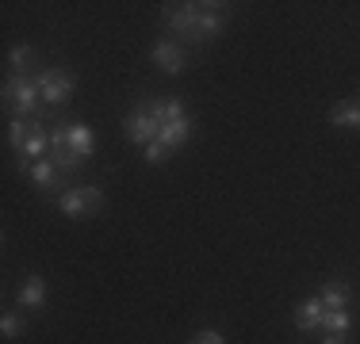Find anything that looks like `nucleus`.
Masks as SVG:
<instances>
[{"mask_svg": "<svg viewBox=\"0 0 360 344\" xmlns=\"http://www.w3.org/2000/svg\"><path fill=\"white\" fill-rule=\"evenodd\" d=\"M349 303H353V291H349L345 279H330V283H326V291H322L326 314H330V310H349Z\"/></svg>", "mask_w": 360, "mask_h": 344, "instance_id": "nucleus-13", "label": "nucleus"}, {"mask_svg": "<svg viewBox=\"0 0 360 344\" xmlns=\"http://www.w3.org/2000/svg\"><path fill=\"white\" fill-rule=\"evenodd\" d=\"M50 157H54V165L65 168V172H73L77 165H81V157H77L73 145H70V134H65V126H54V131H50Z\"/></svg>", "mask_w": 360, "mask_h": 344, "instance_id": "nucleus-7", "label": "nucleus"}, {"mask_svg": "<svg viewBox=\"0 0 360 344\" xmlns=\"http://www.w3.org/2000/svg\"><path fill=\"white\" fill-rule=\"evenodd\" d=\"M27 176L35 187H42V192H58V187H62V168H58L54 161H35V165L27 168Z\"/></svg>", "mask_w": 360, "mask_h": 344, "instance_id": "nucleus-10", "label": "nucleus"}, {"mask_svg": "<svg viewBox=\"0 0 360 344\" xmlns=\"http://www.w3.org/2000/svg\"><path fill=\"white\" fill-rule=\"evenodd\" d=\"M161 20L169 23L173 34H184L192 42H207L226 27V4H165Z\"/></svg>", "mask_w": 360, "mask_h": 344, "instance_id": "nucleus-1", "label": "nucleus"}, {"mask_svg": "<svg viewBox=\"0 0 360 344\" xmlns=\"http://www.w3.org/2000/svg\"><path fill=\"white\" fill-rule=\"evenodd\" d=\"M192 344H226V340H222V333H215V329H203Z\"/></svg>", "mask_w": 360, "mask_h": 344, "instance_id": "nucleus-21", "label": "nucleus"}, {"mask_svg": "<svg viewBox=\"0 0 360 344\" xmlns=\"http://www.w3.org/2000/svg\"><path fill=\"white\" fill-rule=\"evenodd\" d=\"M146 111L158 119V126H169V123H180V119H188V115H184V100H173V96L150 100V103H146Z\"/></svg>", "mask_w": 360, "mask_h": 344, "instance_id": "nucleus-9", "label": "nucleus"}, {"mask_svg": "<svg viewBox=\"0 0 360 344\" xmlns=\"http://www.w3.org/2000/svg\"><path fill=\"white\" fill-rule=\"evenodd\" d=\"M35 84H39L42 103H50V107H62V103L73 96L77 77L70 73V69H42V73L35 77Z\"/></svg>", "mask_w": 360, "mask_h": 344, "instance_id": "nucleus-4", "label": "nucleus"}, {"mask_svg": "<svg viewBox=\"0 0 360 344\" xmlns=\"http://www.w3.org/2000/svg\"><path fill=\"white\" fill-rule=\"evenodd\" d=\"M322 322H326V306H322V298H307V303L295 310V325H299L303 333L322 329Z\"/></svg>", "mask_w": 360, "mask_h": 344, "instance_id": "nucleus-12", "label": "nucleus"}, {"mask_svg": "<svg viewBox=\"0 0 360 344\" xmlns=\"http://www.w3.org/2000/svg\"><path fill=\"white\" fill-rule=\"evenodd\" d=\"M188 134H192V119H180V123H169L158 131V142L165 145V150H180V145L188 142Z\"/></svg>", "mask_w": 360, "mask_h": 344, "instance_id": "nucleus-15", "label": "nucleus"}, {"mask_svg": "<svg viewBox=\"0 0 360 344\" xmlns=\"http://www.w3.org/2000/svg\"><path fill=\"white\" fill-rule=\"evenodd\" d=\"M165 145H161V142H150V145H146V161H150V165H161V161H165Z\"/></svg>", "mask_w": 360, "mask_h": 344, "instance_id": "nucleus-20", "label": "nucleus"}, {"mask_svg": "<svg viewBox=\"0 0 360 344\" xmlns=\"http://www.w3.org/2000/svg\"><path fill=\"white\" fill-rule=\"evenodd\" d=\"M42 303H46V279L42 275H27L20 287V306L23 310H39Z\"/></svg>", "mask_w": 360, "mask_h": 344, "instance_id": "nucleus-14", "label": "nucleus"}, {"mask_svg": "<svg viewBox=\"0 0 360 344\" xmlns=\"http://www.w3.org/2000/svg\"><path fill=\"white\" fill-rule=\"evenodd\" d=\"M322 329H326V333H341V337H345V329H349V310H330V314H326V322H322Z\"/></svg>", "mask_w": 360, "mask_h": 344, "instance_id": "nucleus-19", "label": "nucleus"}, {"mask_svg": "<svg viewBox=\"0 0 360 344\" xmlns=\"http://www.w3.org/2000/svg\"><path fill=\"white\" fill-rule=\"evenodd\" d=\"M8 142H12L15 157H20V168L27 172L35 161H42V153L50 150V126H42L39 119H12Z\"/></svg>", "mask_w": 360, "mask_h": 344, "instance_id": "nucleus-2", "label": "nucleus"}, {"mask_svg": "<svg viewBox=\"0 0 360 344\" xmlns=\"http://www.w3.org/2000/svg\"><path fill=\"white\" fill-rule=\"evenodd\" d=\"M23 329H27V322H23L20 314H4V317H0V333H4V340L23 337Z\"/></svg>", "mask_w": 360, "mask_h": 344, "instance_id": "nucleus-18", "label": "nucleus"}, {"mask_svg": "<svg viewBox=\"0 0 360 344\" xmlns=\"http://www.w3.org/2000/svg\"><path fill=\"white\" fill-rule=\"evenodd\" d=\"M31 65H35V50H27V46L8 50V69H12V77H27Z\"/></svg>", "mask_w": 360, "mask_h": 344, "instance_id": "nucleus-16", "label": "nucleus"}, {"mask_svg": "<svg viewBox=\"0 0 360 344\" xmlns=\"http://www.w3.org/2000/svg\"><path fill=\"white\" fill-rule=\"evenodd\" d=\"M330 123H333V126H360V103H356V100L338 103V107L330 111Z\"/></svg>", "mask_w": 360, "mask_h": 344, "instance_id": "nucleus-17", "label": "nucleus"}, {"mask_svg": "<svg viewBox=\"0 0 360 344\" xmlns=\"http://www.w3.org/2000/svg\"><path fill=\"white\" fill-rule=\"evenodd\" d=\"M322 344H345V337H341V333H326Z\"/></svg>", "mask_w": 360, "mask_h": 344, "instance_id": "nucleus-22", "label": "nucleus"}, {"mask_svg": "<svg viewBox=\"0 0 360 344\" xmlns=\"http://www.w3.org/2000/svg\"><path fill=\"white\" fill-rule=\"evenodd\" d=\"M4 103L15 119H35L39 107H42L35 77H8L4 81Z\"/></svg>", "mask_w": 360, "mask_h": 344, "instance_id": "nucleus-3", "label": "nucleus"}, {"mask_svg": "<svg viewBox=\"0 0 360 344\" xmlns=\"http://www.w3.org/2000/svg\"><path fill=\"white\" fill-rule=\"evenodd\" d=\"M104 206V195L100 187H70V192L58 195V211L65 218H81V214H96Z\"/></svg>", "mask_w": 360, "mask_h": 344, "instance_id": "nucleus-5", "label": "nucleus"}, {"mask_svg": "<svg viewBox=\"0 0 360 344\" xmlns=\"http://www.w3.org/2000/svg\"><path fill=\"white\" fill-rule=\"evenodd\" d=\"M65 134H70V145H73V153H77L81 161H89L92 153H96V134H92V126L70 123V126H65Z\"/></svg>", "mask_w": 360, "mask_h": 344, "instance_id": "nucleus-11", "label": "nucleus"}, {"mask_svg": "<svg viewBox=\"0 0 360 344\" xmlns=\"http://www.w3.org/2000/svg\"><path fill=\"white\" fill-rule=\"evenodd\" d=\"M158 131H161L158 119H153L146 107H139L131 119H127V138H131L134 145H142V150H146L150 142H158Z\"/></svg>", "mask_w": 360, "mask_h": 344, "instance_id": "nucleus-6", "label": "nucleus"}, {"mask_svg": "<svg viewBox=\"0 0 360 344\" xmlns=\"http://www.w3.org/2000/svg\"><path fill=\"white\" fill-rule=\"evenodd\" d=\"M153 62H158V69H165V73H180L188 58L173 39H161V42H153Z\"/></svg>", "mask_w": 360, "mask_h": 344, "instance_id": "nucleus-8", "label": "nucleus"}]
</instances>
